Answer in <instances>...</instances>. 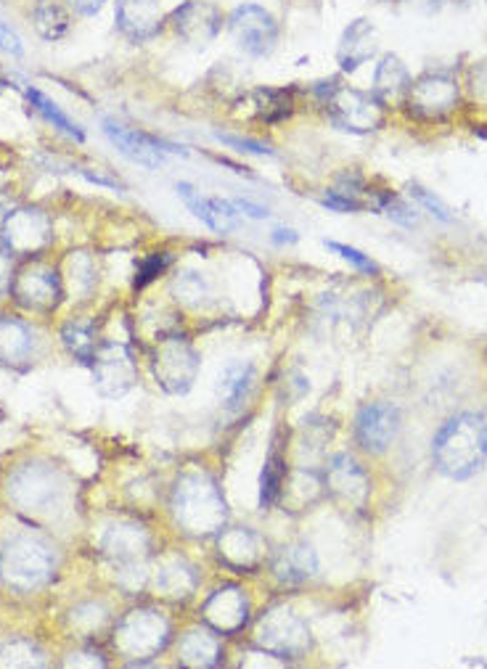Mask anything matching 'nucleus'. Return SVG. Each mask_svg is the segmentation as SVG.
<instances>
[{
  "instance_id": "obj_15",
  "label": "nucleus",
  "mask_w": 487,
  "mask_h": 669,
  "mask_svg": "<svg viewBox=\"0 0 487 669\" xmlns=\"http://www.w3.org/2000/svg\"><path fill=\"white\" fill-rule=\"evenodd\" d=\"M167 22L186 43L205 45L222 30V11L207 0H186L167 17Z\"/></svg>"
},
{
  "instance_id": "obj_13",
  "label": "nucleus",
  "mask_w": 487,
  "mask_h": 669,
  "mask_svg": "<svg viewBox=\"0 0 487 669\" xmlns=\"http://www.w3.org/2000/svg\"><path fill=\"white\" fill-rule=\"evenodd\" d=\"M104 133L120 148L122 157H127L141 167H148V170H157V167L165 165L167 154H186L183 148H175L144 130L122 125L117 119H104Z\"/></svg>"
},
{
  "instance_id": "obj_8",
  "label": "nucleus",
  "mask_w": 487,
  "mask_h": 669,
  "mask_svg": "<svg viewBox=\"0 0 487 669\" xmlns=\"http://www.w3.org/2000/svg\"><path fill=\"white\" fill-rule=\"evenodd\" d=\"M228 27L239 49L249 56H268L279 43V22L268 9L257 3H244L228 17Z\"/></svg>"
},
{
  "instance_id": "obj_45",
  "label": "nucleus",
  "mask_w": 487,
  "mask_h": 669,
  "mask_svg": "<svg viewBox=\"0 0 487 669\" xmlns=\"http://www.w3.org/2000/svg\"><path fill=\"white\" fill-rule=\"evenodd\" d=\"M234 205H236V209H239L241 215H247V218H255V220H266V218H270V212H268L266 207L255 205V201H249V199H236Z\"/></svg>"
},
{
  "instance_id": "obj_44",
  "label": "nucleus",
  "mask_w": 487,
  "mask_h": 669,
  "mask_svg": "<svg viewBox=\"0 0 487 669\" xmlns=\"http://www.w3.org/2000/svg\"><path fill=\"white\" fill-rule=\"evenodd\" d=\"M104 3L106 0H66V6L80 17H96L104 9Z\"/></svg>"
},
{
  "instance_id": "obj_2",
  "label": "nucleus",
  "mask_w": 487,
  "mask_h": 669,
  "mask_svg": "<svg viewBox=\"0 0 487 669\" xmlns=\"http://www.w3.org/2000/svg\"><path fill=\"white\" fill-rule=\"evenodd\" d=\"M9 500L24 516L53 522L70 505L72 484L49 463H24L9 479Z\"/></svg>"
},
{
  "instance_id": "obj_20",
  "label": "nucleus",
  "mask_w": 487,
  "mask_h": 669,
  "mask_svg": "<svg viewBox=\"0 0 487 669\" xmlns=\"http://www.w3.org/2000/svg\"><path fill=\"white\" fill-rule=\"evenodd\" d=\"M374 51H376L374 24H371L369 19H355V22L344 30L336 59H340V66L344 72H355L358 66L374 56Z\"/></svg>"
},
{
  "instance_id": "obj_25",
  "label": "nucleus",
  "mask_w": 487,
  "mask_h": 669,
  "mask_svg": "<svg viewBox=\"0 0 487 669\" xmlns=\"http://www.w3.org/2000/svg\"><path fill=\"white\" fill-rule=\"evenodd\" d=\"M222 657L218 635L207 630H188L180 638V661L188 667H215Z\"/></svg>"
},
{
  "instance_id": "obj_18",
  "label": "nucleus",
  "mask_w": 487,
  "mask_h": 669,
  "mask_svg": "<svg viewBox=\"0 0 487 669\" xmlns=\"http://www.w3.org/2000/svg\"><path fill=\"white\" fill-rule=\"evenodd\" d=\"M120 32L133 43H144L159 35L165 17H162L159 0H117L114 6Z\"/></svg>"
},
{
  "instance_id": "obj_46",
  "label": "nucleus",
  "mask_w": 487,
  "mask_h": 669,
  "mask_svg": "<svg viewBox=\"0 0 487 669\" xmlns=\"http://www.w3.org/2000/svg\"><path fill=\"white\" fill-rule=\"evenodd\" d=\"M270 239H273V243H294L300 236H297L292 228H276Z\"/></svg>"
},
{
  "instance_id": "obj_22",
  "label": "nucleus",
  "mask_w": 487,
  "mask_h": 669,
  "mask_svg": "<svg viewBox=\"0 0 487 669\" xmlns=\"http://www.w3.org/2000/svg\"><path fill=\"white\" fill-rule=\"evenodd\" d=\"M220 558L239 572L257 569L262 561L260 537H257L255 532H249L247 526L226 532V535L220 537Z\"/></svg>"
},
{
  "instance_id": "obj_28",
  "label": "nucleus",
  "mask_w": 487,
  "mask_h": 669,
  "mask_svg": "<svg viewBox=\"0 0 487 669\" xmlns=\"http://www.w3.org/2000/svg\"><path fill=\"white\" fill-rule=\"evenodd\" d=\"M255 381V365L252 363H231L226 365V370H222L220 376V391H222V400H226L228 410H239L244 400H247L249 389H252Z\"/></svg>"
},
{
  "instance_id": "obj_38",
  "label": "nucleus",
  "mask_w": 487,
  "mask_h": 669,
  "mask_svg": "<svg viewBox=\"0 0 487 669\" xmlns=\"http://www.w3.org/2000/svg\"><path fill=\"white\" fill-rule=\"evenodd\" d=\"M170 262H173V257L167 252L146 257V260L138 265V275H135V289H144L146 283H152L154 279H157V275H162L167 268H170Z\"/></svg>"
},
{
  "instance_id": "obj_19",
  "label": "nucleus",
  "mask_w": 487,
  "mask_h": 669,
  "mask_svg": "<svg viewBox=\"0 0 487 669\" xmlns=\"http://www.w3.org/2000/svg\"><path fill=\"white\" fill-rule=\"evenodd\" d=\"M327 487L340 503L350 509H363L369 503L371 482L355 458L336 456L327 471Z\"/></svg>"
},
{
  "instance_id": "obj_33",
  "label": "nucleus",
  "mask_w": 487,
  "mask_h": 669,
  "mask_svg": "<svg viewBox=\"0 0 487 669\" xmlns=\"http://www.w3.org/2000/svg\"><path fill=\"white\" fill-rule=\"evenodd\" d=\"M61 339H64L74 357H80L83 363H93V357H96V339H93L91 326H85V323H66L64 331H61Z\"/></svg>"
},
{
  "instance_id": "obj_7",
  "label": "nucleus",
  "mask_w": 487,
  "mask_h": 669,
  "mask_svg": "<svg viewBox=\"0 0 487 669\" xmlns=\"http://www.w3.org/2000/svg\"><path fill=\"white\" fill-rule=\"evenodd\" d=\"M0 236L11 257H38L53 243V226L43 209L22 207L6 218Z\"/></svg>"
},
{
  "instance_id": "obj_37",
  "label": "nucleus",
  "mask_w": 487,
  "mask_h": 669,
  "mask_svg": "<svg viewBox=\"0 0 487 669\" xmlns=\"http://www.w3.org/2000/svg\"><path fill=\"white\" fill-rule=\"evenodd\" d=\"M327 247H329L334 254H340L342 260H348L350 265H355L358 270H361V273H365V275H376V273H379V265H376V262L371 260L369 254L358 252L355 247H348V243H340V241H327Z\"/></svg>"
},
{
  "instance_id": "obj_29",
  "label": "nucleus",
  "mask_w": 487,
  "mask_h": 669,
  "mask_svg": "<svg viewBox=\"0 0 487 669\" xmlns=\"http://www.w3.org/2000/svg\"><path fill=\"white\" fill-rule=\"evenodd\" d=\"M283 482H287V456H283L281 445L273 442L270 448V456L266 461V469H262V479H260V505L268 509L279 500Z\"/></svg>"
},
{
  "instance_id": "obj_3",
  "label": "nucleus",
  "mask_w": 487,
  "mask_h": 669,
  "mask_svg": "<svg viewBox=\"0 0 487 669\" xmlns=\"http://www.w3.org/2000/svg\"><path fill=\"white\" fill-rule=\"evenodd\" d=\"M173 516L188 535H215L226 524V500L207 474H186L173 490Z\"/></svg>"
},
{
  "instance_id": "obj_9",
  "label": "nucleus",
  "mask_w": 487,
  "mask_h": 669,
  "mask_svg": "<svg viewBox=\"0 0 487 669\" xmlns=\"http://www.w3.org/2000/svg\"><path fill=\"white\" fill-rule=\"evenodd\" d=\"M154 374L165 391L186 395L199 374V355L183 336H167L154 355Z\"/></svg>"
},
{
  "instance_id": "obj_11",
  "label": "nucleus",
  "mask_w": 487,
  "mask_h": 669,
  "mask_svg": "<svg viewBox=\"0 0 487 669\" xmlns=\"http://www.w3.org/2000/svg\"><path fill=\"white\" fill-rule=\"evenodd\" d=\"M401 408L395 403L379 400L363 405L361 414L355 418V439L358 445L371 456H382L390 450V445L395 442L401 435Z\"/></svg>"
},
{
  "instance_id": "obj_1",
  "label": "nucleus",
  "mask_w": 487,
  "mask_h": 669,
  "mask_svg": "<svg viewBox=\"0 0 487 669\" xmlns=\"http://www.w3.org/2000/svg\"><path fill=\"white\" fill-rule=\"evenodd\" d=\"M432 461L448 479H469L487 463V421L479 414H456L439 426Z\"/></svg>"
},
{
  "instance_id": "obj_14",
  "label": "nucleus",
  "mask_w": 487,
  "mask_h": 669,
  "mask_svg": "<svg viewBox=\"0 0 487 669\" xmlns=\"http://www.w3.org/2000/svg\"><path fill=\"white\" fill-rule=\"evenodd\" d=\"M93 376H96V389L101 395L122 397L138 378V368L122 344H104L93 357Z\"/></svg>"
},
{
  "instance_id": "obj_10",
  "label": "nucleus",
  "mask_w": 487,
  "mask_h": 669,
  "mask_svg": "<svg viewBox=\"0 0 487 669\" xmlns=\"http://www.w3.org/2000/svg\"><path fill=\"white\" fill-rule=\"evenodd\" d=\"M61 294H64L61 275L53 268L43 265V262H32V265L19 270L11 286L13 300L27 310H35V313H51V310H56Z\"/></svg>"
},
{
  "instance_id": "obj_40",
  "label": "nucleus",
  "mask_w": 487,
  "mask_h": 669,
  "mask_svg": "<svg viewBox=\"0 0 487 669\" xmlns=\"http://www.w3.org/2000/svg\"><path fill=\"white\" fill-rule=\"evenodd\" d=\"M215 138H218L220 144L236 148V151L255 154V157H273V148H268L266 144H260V140L241 138V135H231V133H218V135H215Z\"/></svg>"
},
{
  "instance_id": "obj_30",
  "label": "nucleus",
  "mask_w": 487,
  "mask_h": 669,
  "mask_svg": "<svg viewBox=\"0 0 487 669\" xmlns=\"http://www.w3.org/2000/svg\"><path fill=\"white\" fill-rule=\"evenodd\" d=\"M24 93H27V98H30V104L35 106V109L45 117V122H51L56 130L70 135V138H74V140H85V133L80 130L77 122H72L70 117H66V114L59 109V104H53L49 96H43V93L35 91V87H27Z\"/></svg>"
},
{
  "instance_id": "obj_4",
  "label": "nucleus",
  "mask_w": 487,
  "mask_h": 669,
  "mask_svg": "<svg viewBox=\"0 0 487 669\" xmlns=\"http://www.w3.org/2000/svg\"><path fill=\"white\" fill-rule=\"evenodd\" d=\"M56 574V547L38 535H13L0 547V579L11 590L30 593Z\"/></svg>"
},
{
  "instance_id": "obj_36",
  "label": "nucleus",
  "mask_w": 487,
  "mask_h": 669,
  "mask_svg": "<svg viewBox=\"0 0 487 669\" xmlns=\"http://www.w3.org/2000/svg\"><path fill=\"white\" fill-rule=\"evenodd\" d=\"M379 212H384L387 215V218H392L395 222H401V226H416L418 222V215L414 212V209H411L408 205H405V201H401L397 199L395 194H379L376 196V205H374Z\"/></svg>"
},
{
  "instance_id": "obj_34",
  "label": "nucleus",
  "mask_w": 487,
  "mask_h": 669,
  "mask_svg": "<svg viewBox=\"0 0 487 669\" xmlns=\"http://www.w3.org/2000/svg\"><path fill=\"white\" fill-rule=\"evenodd\" d=\"M70 275H72V292L77 296H85L93 286H96V268H93L91 257L83 252L72 254Z\"/></svg>"
},
{
  "instance_id": "obj_21",
  "label": "nucleus",
  "mask_w": 487,
  "mask_h": 669,
  "mask_svg": "<svg viewBox=\"0 0 487 669\" xmlns=\"http://www.w3.org/2000/svg\"><path fill=\"white\" fill-rule=\"evenodd\" d=\"M315 572H318V558H315V551L308 543L287 545L273 561L276 579L283 585L308 583L310 577H315Z\"/></svg>"
},
{
  "instance_id": "obj_32",
  "label": "nucleus",
  "mask_w": 487,
  "mask_h": 669,
  "mask_svg": "<svg viewBox=\"0 0 487 669\" xmlns=\"http://www.w3.org/2000/svg\"><path fill=\"white\" fill-rule=\"evenodd\" d=\"M157 585L162 587V590H165V596L188 598V596H191L194 585H196V577L186 564H173V566H165V569L159 572Z\"/></svg>"
},
{
  "instance_id": "obj_24",
  "label": "nucleus",
  "mask_w": 487,
  "mask_h": 669,
  "mask_svg": "<svg viewBox=\"0 0 487 669\" xmlns=\"http://www.w3.org/2000/svg\"><path fill=\"white\" fill-rule=\"evenodd\" d=\"M35 347V334L24 321L13 315H0V363H24Z\"/></svg>"
},
{
  "instance_id": "obj_5",
  "label": "nucleus",
  "mask_w": 487,
  "mask_h": 669,
  "mask_svg": "<svg viewBox=\"0 0 487 669\" xmlns=\"http://www.w3.org/2000/svg\"><path fill=\"white\" fill-rule=\"evenodd\" d=\"M170 640V625L162 614L152 608H135L127 617L120 619L114 630V648L131 661H148L159 657Z\"/></svg>"
},
{
  "instance_id": "obj_41",
  "label": "nucleus",
  "mask_w": 487,
  "mask_h": 669,
  "mask_svg": "<svg viewBox=\"0 0 487 669\" xmlns=\"http://www.w3.org/2000/svg\"><path fill=\"white\" fill-rule=\"evenodd\" d=\"M175 289H178L183 302H199L201 294H205V281H201V275L186 273V275H180L178 283H175Z\"/></svg>"
},
{
  "instance_id": "obj_39",
  "label": "nucleus",
  "mask_w": 487,
  "mask_h": 669,
  "mask_svg": "<svg viewBox=\"0 0 487 669\" xmlns=\"http://www.w3.org/2000/svg\"><path fill=\"white\" fill-rule=\"evenodd\" d=\"M411 196H414L418 205H422L426 209V212L432 215V218H437V220H443V222H450L453 220L450 207L445 205V201L439 199V196H435L432 191H426V188L411 186Z\"/></svg>"
},
{
  "instance_id": "obj_35",
  "label": "nucleus",
  "mask_w": 487,
  "mask_h": 669,
  "mask_svg": "<svg viewBox=\"0 0 487 669\" xmlns=\"http://www.w3.org/2000/svg\"><path fill=\"white\" fill-rule=\"evenodd\" d=\"M178 196L183 199V205L191 209L196 220H201L207 228L218 231V222H215V215H213V207H209V199H205V196L196 191L191 182H178Z\"/></svg>"
},
{
  "instance_id": "obj_17",
  "label": "nucleus",
  "mask_w": 487,
  "mask_h": 669,
  "mask_svg": "<svg viewBox=\"0 0 487 669\" xmlns=\"http://www.w3.org/2000/svg\"><path fill=\"white\" fill-rule=\"evenodd\" d=\"M201 617L215 633L236 635L249 621V598L239 585H226L215 590L201 606Z\"/></svg>"
},
{
  "instance_id": "obj_27",
  "label": "nucleus",
  "mask_w": 487,
  "mask_h": 669,
  "mask_svg": "<svg viewBox=\"0 0 487 669\" xmlns=\"http://www.w3.org/2000/svg\"><path fill=\"white\" fill-rule=\"evenodd\" d=\"M32 19H35V30L40 32V38L51 40V43L64 38L72 27L70 6H64L61 0H38Z\"/></svg>"
},
{
  "instance_id": "obj_23",
  "label": "nucleus",
  "mask_w": 487,
  "mask_h": 669,
  "mask_svg": "<svg viewBox=\"0 0 487 669\" xmlns=\"http://www.w3.org/2000/svg\"><path fill=\"white\" fill-rule=\"evenodd\" d=\"M411 91V74L405 70V64L397 56L387 53L379 61L376 74H374V96L382 101V106L387 104H401L403 98H408Z\"/></svg>"
},
{
  "instance_id": "obj_6",
  "label": "nucleus",
  "mask_w": 487,
  "mask_h": 669,
  "mask_svg": "<svg viewBox=\"0 0 487 669\" xmlns=\"http://www.w3.org/2000/svg\"><path fill=\"white\" fill-rule=\"evenodd\" d=\"M327 106H329V119L334 122L340 130H348L355 135L374 133L384 122L382 101L348 85L331 87L327 96Z\"/></svg>"
},
{
  "instance_id": "obj_31",
  "label": "nucleus",
  "mask_w": 487,
  "mask_h": 669,
  "mask_svg": "<svg viewBox=\"0 0 487 669\" xmlns=\"http://www.w3.org/2000/svg\"><path fill=\"white\" fill-rule=\"evenodd\" d=\"M45 654L32 640L13 638L0 646V667H43Z\"/></svg>"
},
{
  "instance_id": "obj_43",
  "label": "nucleus",
  "mask_w": 487,
  "mask_h": 669,
  "mask_svg": "<svg viewBox=\"0 0 487 669\" xmlns=\"http://www.w3.org/2000/svg\"><path fill=\"white\" fill-rule=\"evenodd\" d=\"M0 51L13 53V56H19V53L24 51L22 40H19L17 32H13L11 27H9V24H3V22H0Z\"/></svg>"
},
{
  "instance_id": "obj_16",
  "label": "nucleus",
  "mask_w": 487,
  "mask_h": 669,
  "mask_svg": "<svg viewBox=\"0 0 487 669\" xmlns=\"http://www.w3.org/2000/svg\"><path fill=\"white\" fill-rule=\"evenodd\" d=\"M408 104L422 117H443V114L453 112L458 104L456 77L445 72L424 74L416 83H411Z\"/></svg>"
},
{
  "instance_id": "obj_26",
  "label": "nucleus",
  "mask_w": 487,
  "mask_h": 669,
  "mask_svg": "<svg viewBox=\"0 0 487 669\" xmlns=\"http://www.w3.org/2000/svg\"><path fill=\"white\" fill-rule=\"evenodd\" d=\"M241 104H247L249 114L255 119L266 122V125H273V122L287 119L292 114V96L287 91H273V87H262V91L249 93Z\"/></svg>"
},
{
  "instance_id": "obj_42",
  "label": "nucleus",
  "mask_w": 487,
  "mask_h": 669,
  "mask_svg": "<svg viewBox=\"0 0 487 669\" xmlns=\"http://www.w3.org/2000/svg\"><path fill=\"white\" fill-rule=\"evenodd\" d=\"M13 279H17V273H13V257L9 252H0V296L11 294Z\"/></svg>"
},
{
  "instance_id": "obj_12",
  "label": "nucleus",
  "mask_w": 487,
  "mask_h": 669,
  "mask_svg": "<svg viewBox=\"0 0 487 669\" xmlns=\"http://www.w3.org/2000/svg\"><path fill=\"white\" fill-rule=\"evenodd\" d=\"M260 646L279 659H297L308 651L310 633L289 608H273L260 625Z\"/></svg>"
}]
</instances>
